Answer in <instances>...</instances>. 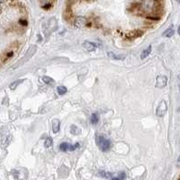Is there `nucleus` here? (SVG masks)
<instances>
[{
	"mask_svg": "<svg viewBox=\"0 0 180 180\" xmlns=\"http://www.w3.org/2000/svg\"><path fill=\"white\" fill-rule=\"evenodd\" d=\"M125 178H126V174L124 172H120L117 177H113L111 180H125Z\"/></svg>",
	"mask_w": 180,
	"mask_h": 180,
	"instance_id": "ddd939ff",
	"label": "nucleus"
},
{
	"mask_svg": "<svg viewBox=\"0 0 180 180\" xmlns=\"http://www.w3.org/2000/svg\"><path fill=\"white\" fill-rule=\"evenodd\" d=\"M174 34H175L174 29H173L172 27H170V28H168L167 31H165V32L163 33V36L167 37V38H170V37H172V36L174 35Z\"/></svg>",
	"mask_w": 180,
	"mask_h": 180,
	"instance_id": "9d476101",
	"label": "nucleus"
},
{
	"mask_svg": "<svg viewBox=\"0 0 180 180\" xmlns=\"http://www.w3.org/2000/svg\"><path fill=\"white\" fill-rule=\"evenodd\" d=\"M178 111H179V112H180V108H179V109H178Z\"/></svg>",
	"mask_w": 180,
	"mask_h": 180,
	"instance_id": "393cba45",
	"label": "nucleus"
},
{
	"mask_svg": "<svg viewBox=\"0 0 180 180\" xmlns=\"http://www.w3.org/2000/svg\"><path fill=\"white\" fill-rule=\"evenodd\" d=\"M90 122L93 123V124H96L98 122H99V115L97 113H94L92 114L91 117H90Z\"/></svg>",
	"mask_w": 180,
	"mask_h": 180,
	"instance_id": "9b49d317",
	"label": "nucleus"
},
{
	"mask_svg": "<svg viewBox=\"0 0 180 180\" xmlns=\"http://www.w3.org/2000/svg\"><path fill=\"white\" fill-rule=\"evenodd\" d=\"M78 147H79V143H78V142L76 143L75 145H70V146H69V150H70V151H74V150H75L77 148H78Z\"/></svg>",
	"mask_w": 180,
	"mask_h": 180,
	"instance_id": "6ab92c4d",
	"label": "nucleus"
},
{
	"mask_svg": "<svg viewBox=\"0 0 180 180\" xmlns=\"http://www.w3.org/2000/svg\"><path fill=\"white\" fill-rule=\"evenodd\" d=\"M51 7H52V4L51 3H47V4L43 6V8H44V9H50Z\"/></svg>",
	"mask_w": 180,
	"mask_h": 180,
	"instance_id": "aec40b11",
	"label": "nucleus"
},
{
	"mask_svg": "<svg viewBox=\"0 0 180 180\" xmlns=\"http://www.w3.org/2000/svg\"><path fill=\"white\" fill-rule=\"evenodd\" d=\"M150 52H151V46L149 45L147 49H145V50H143L142 51V52H141V54H140V59H146L149 54H150Z\"/></svg>",
	"mask_w": 180,
	"mask_h": 180,
	"instance_id": "6e6552de",
	"label": "nucleus"
},
{
	"mask_svg": "<svg viewBox=\"0 0 180 180\" xmlns=\"http://www.w3.org/2000/svg\"><path fill=\"white\" fill-rule=\"evenodd\" d=\"M178 87H179V91H180V74L178 75Z\"/></svg>",
	"mask_w": 180,
	"mask_h": 180,
	"instance_id": "5701e85b",
	"label": "nucleus"
},
{
	"mask_svg": "<svg viewBox=\"0 0 180 180\" xmlns=\"http://www.w3.org/2000/svg\"><path fill=\"white\" fill-rule=\"evenodd\" d=\"M167 112V105L165 100H161L160 103L158 105L157 111H156V115L158 117H163Z\"/></svg>",
	"mask_w": 180,
	"mask_h": 180,
	"instance_id": "f03ea898",
	"label": "nucleus"
},
{
	"mask_svg": "<svg viewBox=\"0 0 180 180\" xmlns=\"http://www.w3.org/2000/svg\"><path fill=\"white\" fill-rule=\"evenodd\" d=\"M70 132H71L72 134H74V135H78V134L81 133V130H80L78 126L72 124V125L70 126Z\"/></svg>",
	"mask_w": 180,
	"mask_h": 180,
	"instance_id": "1a4fd4ad",
	"label": "nucleus"
},
{
	"mask_svg": "<svg viewBox=\"0 0 180 180\" xmlns=\"http://www.w3.org/2000/svg\"><path fill=\"white\" fill-rule=\"evenodd\" d=\"M42 79H43V81L44 83H46V84H52V83H54V80H53L52 78L48 77V76H43V77L42 78Z\"/></svg>",
	"mask_w": 180,
	"mask_h": 180,
	"instance_id": "4468645a",
	"label": "nucleus"
},
{
	"mask_svg": "<svg viewBox=\"0 0 180 180\" xmlns=\"http://www.w3.org/2000/svg\"><path fill=\"white\" fill-rule=\"evenodd\" d=\"M52 131L54 133H58L60 130V122L58 119H53L52 122Z\"/></svg>",
	"mask_w": 180,
	"mask_h": 180,
	"instance_id": "39448f33",
	"label": "nucleus"
},
{
	"mask_svg": "<svg viewBox=\"0 0 180 180\" xmlns=\"http://www.w3.org/2000/svg\"><path fill=\"white\" fill-rule=\"evenodd\" d=\"M21 25H27V21L26 20H20L19 21Z\"/></svg>",
	"mask_w": 180,
	"mask_h": 180,
	"instance_id": "412c9836",
	"label": "nucleus"
},
{
	"mask_svg": "<svg viewBox=\"0 0 180 180\" xmlns=\"http://www.w3.org/2000/svg\"><path fill=\"white\" fill-rule=\"evenodd\" d=\"M176 165H177V167H180V155H179V157H178V158H177Z\"/></svg>",
	"mask_w": 180,
	"mask_h": 180,
	"instance_id": "4be33fe9",
	"label": "nucleus"
},
{
	"mask_svg": "<svg viewBox=\"0 0 180 180\" xmlns=\"http://www.w3.org/2000/svg\"><path fill=\"white\" fill-rule=\"evenodd\" d=\"M57 91L60 95H64L67 93V87H64V86H60L57 87Z\"/></svg>",
	"mask_w": 180,
	"mask_h": 180,
	"instance_id": "2eb2a0df",
	"label": "nucleus"
},
{
	"mask_svg": "<svg viewBox=\"0 0 180 180\" xmlns=\"http://www.w3.org/2000/svg\"><path fill=\"white\" fill-rule=\"evenodd\" d=\"M107 55H108V57H109V58H111V59H113V60H124V59H125V56H124V55H116V54H114V52H107Z\"/></svg>",
	"mask_w": 180,
	"mask_h": 180,
	"instance_id": "0eeeda50",
	"label": "nucleus"
},
{
	"mask_svg": "<svg viewBox=\"0 0 180 180\" xmlns=\"http://www.w3.org/2000/svg\"><path fill=\"white\" fill-rule=\"evenodd\" d=\"M87 24V18L85 16H78L74 21V25L77 28H82Z\"/></svg>",
	"mask_w": 180,
	"mask_h": 180,
	"instance_id": "20e7f679",
	"label": "nucleus"
},
{
	"mask_svg": "<svg viewBox=\"0 0 180 180\" xmlns=\"http://www.w3.org/2000/svg\"><path fill=\"white\" fill-rule=\"evenodd\" d=\"M96 142L98 148L104 152L110 150L113 146L112 140L110 139H107L105 135H102V134H96Z\"/></svg>",
	"mask_w": 180,
	"mask_h": 180,
	"instance_id": "f257e3e1",
	"label": "nucleus"
},
{
	"mask_svg": "<svg viewBox=\"0 0 180 180\" xmlns=\"http://www.w3.org/2000/svg\"><path fill=\"white\" fill-rule=\"evenodd\" d=\"M52 143H53L52 139L50 138V137H48V138L45 140V141H44V146H45L46 148H50L51 146H52Z\"/></svg>",
	"mask_w": 180,
	"mask_h": 180,
	"instance_id": "dca6fc26",
	"label": "nucleus"
},
{
	"mask_svg": "<svg viewBox=\"0 0 180 180\" xmlns=\"http://www.w3.org/2000/svg\"><path fill=\"white\" fill-rule=\"evenodd\" d=\"M24 81V79H19V80H17V81H15V82H13L11 85H10V88L11 89H15L19 84H21L22 82Z\"/></svg>",
	"mask_w": 180,
	"mask_h": 180,
	"instance_id": "f3484780",
	"label": "nucleus"
},
{
	"mask_svg": "<svg viewBox=\"0 0 180 180\" xmlns=\"http://www.w3.org/2000/svg\"><path fill=\"white\" fill-rule=\"evenodd\" d=\"M167 78L166 76H158L157 77V79H156V87L158 88H163L167 86Z\"/></svg>",
	"mask_w": 180,
	"mask_h": 180,
	"instance_id": "7ed1b4c3",
	"label": "nucleus"
},
{
	"mask_svg": "<svg viewBox=\"0 0 180 180\" xmlns=\"http://www.w3.org/2000/svg\"><path fill=\"white\" fill-rule=\"evenodd\" d=\"M69 146H70V144L69 143H68V142H62L60 145V149L61 150V151H67V150H69Z\"/></svg>",
	"mask_w": 180,
	"mask_h": 180,
	"instance_id": "f8f14e48",
	"label": "nucleus"
},
{
	"mask_svg": "<svg viewBox=\"0 0 180 180\" xmlns=\"http://www.w3.org/2000/svg\"><path fill=\"white\" fill-rule=\"evenodd\" d=\"M83 47H84L87 51H88V52H95L96 49V46L93 43L88 42V41L84 42V43H83Z\"/></svg>",
	"mask_w": 180,
	"mask_h": 180,
	"instance_id": "423d86ee",
	"label": "nucleus"
},
{
	"mask_svg": "<svg viewBox=\"0 0 180 180\" xmlns=\"http://www.w3.org/2000/svg\"><path fill=\"white\" fill-rule=\"evenodd\" d=\"M177 34L180 35V26H179V27H178V29H177Z\"/></svg>",
	"mask_w": 180,
	"mask_h": 180,
	"instance_id": "b1692460",
	"label": "nucleus"
},
{
	"mask_svg": "<svg viewBox=\"0 0 180 180\" xmlns=\"http://www.w3.org/2000/svg\"><path fill=\"white\" fill-rule=\"evenodd\" d=\"M99 175H100L101 176L105 177V178L110 177V176H112V174H110V173H108V172H105V171H100V172H99Z\"/></svg>",
	"mask_w": 180,
	"mask_h": 180,
	"instance_id": "a211bd4d",
	"label": "nucleus"
}]
</instances>
